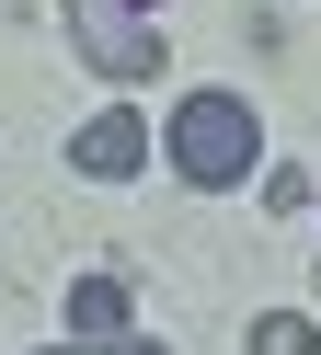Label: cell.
<instances>
[{
    "label": "cell",
    "mask_w": 321,
    "mask_h": 355,
    "mask_svg": "<svg viewBox=\"0 0 321 355\" xmlns=\"http://www.w3.org/2000/svg\"><path fill=\"white\" fill-rule=\"evenodd\" d=\"M160 149H172V172L195 195H229V184H252V161H264V126H252V103L241 92H183L172 103V126H160Z\"/></svg>",
    "instance_id": "1"
},
{
    "label": "cell",
    "mask_w": 321,
    "mask_h": 355,
    "mask_svg": "<svg viewBox=\"0 0 321 355\" xmlns=\"http://www.w3.org/2000/svg\"><path fill=\"white\" fill-rule=\"evenodd\" d=\"M69 46L104 80H149L160 69V0H69Z\"/></svg>",
    "instance_id": "2"
},
{
    "label": "cell",
    "mask_w": 321,
    "mask_h": 355,
    "mask_svg": "<svg viewBox=\"0 0 321 355\" xmlns=\"http://www.w3.org/2000/svg\"><path fill=\"white\" fill-rule=\"evenodd\" d=\"M69 344H126V286H115V275L69 286Z\"/></svg>",
    "instance_id": "4"
},
{
    "label": "cell",
    "mask_w": 321,
    "mask_h": 355,
    "mask_svg": "<svg viewBox=\"0 0 321 355\" xmlns=\"http://www.w3.org/2000/svg\"><path fill=\"white\" fill-rule=\"evenodd\" d=\"M69 161H81L92 184H126V172L149 161V115H126V103H115V115H92L81 138H69Z\"/></svg>",
    "instance_id": "3"
},
{
    "label": "cell",
    "mask_w": 321,
    "mask_h": 355,
    "mask_svg": "<svg viewBox=\"0 0 321 355\" xmlns=\"http://www.w3.org/2000/svg\"><path fill=\"white\" fill-rule=\"evenodd\" d=\"M252 355H321V321H298V309H264V321H252Z\"/></svg>",
    "instance_id": "5"
},
{
    "label": "cell",
    "mask_w": 321,
    "mask_h": 355,
    "mask_svg": "<svg viewBox=\"0 0 321 355\" xmlns=\"http://www.w3.org/2000/svg\"><path fill=\"white\" fill-rule=\"evenodd\" d=\"M46 355H172V344H149V332H126V344H46Z\"/></svg>",
    "instance_id": "6"
}]
</instances>
